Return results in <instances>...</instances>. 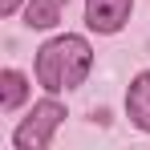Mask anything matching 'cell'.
Here are the masks:
<instances>
[{"instance_id": "cell-1", "label": "cell", "mask_w": 150, "mask_h": 150, "mask_svg": "<svg viewBox=\"0 0 150 150\" xmlns=\"http://www.w3.org/2000/svg\"><path fill=\"white\" fill-rule=\"evenodd\" d=\"M89 65H93V53L85 45V37H57L37 53V81L49 93L77 89L89 73Z\"/></svg>"}, {"instance_id": "cell-2", "label": "cell", "mask_w": 150, "mask_h": 150, "mask_svg": "<svg viewBox=\"0 0 150 150\" xmlns=\"http://www.w3.org/2000/svg\"><path fill=\"white\" fill-rule=\"evenodd\" d=\"M61 118H65V105L61 101H37L33 105V114L25 118V126L16 130V150H41V146H49V138H53V130L61 126Z\"/></svg>"}, {"instance_id": "cell-3", "label": "cell", "mask_w": 150, "mask_h": 150, "mask_svg": "<svg viewBox=\"0 0 150 150\" xmlns=\"http://www.w3.org/2000/svg\"><path fill=\"white\" fill-rule=\"evenodd\" d=\"M130 4L134 0H85V21L98 33H118L130 16Z\"/></svg>"}, {"instance_id": "cell-4", "label": "cell", "mask_w": 150, "mask_h": 150, "mask_svg": "<svg viewBox=\"0 0 150 150\" xmlns=\"http://www.w3.org/2000/svg\"><path fill=\"white\" fill-rule=\"evenodd\" d=\"M126 114L138 130L150 134V73H138L130 81V93H126Z\"/></svg>"}, {"instance_id": "cell-5", "label": "cell", "mask_w": 150, "mask_h": 150, "mask_svg": "<svg viewBox=\"0 0 150 150\" xmlns=\"http://www.w3.org/2000/svg\"><path fill=\"white\" fill-rule=\"evenodd\" d=\"M25 98H28L25 77L16 73V69H4V73H0V110H4V114H12Z\"/></svg>"}, {"instance_id": "cell-6", "label": "cell", "mask_w": 150, "mask_h": 150, "mask_svg": "<svg viewBox=\"0 0 150 150\" xmlns=\"http://www.w3.org/2000/svg\"><path fill=\"white\" fill-rule=\"evenodd\" d=\"M28 28H53L61 21V0H28Z\"/></svg>"}, {"instance_id": "cell-7", "label": "cell", "mask_w": 150, "mask_h": 150, "mask_svg": "<svg viewBox=\"0 0 150 150\" xmlns=\"http://www.w3.org/2000/svg\"><path fill=\"white\" fill-rule=\"evenodd\" d=\"M16 4H21V0H0V16H12V12H16Z\"/></svg>"}]
</instances>
